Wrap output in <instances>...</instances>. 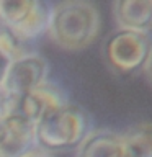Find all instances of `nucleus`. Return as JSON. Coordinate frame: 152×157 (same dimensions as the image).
<instances>
[{
	"label": "nucleus",
	"mask_w": 152,
	"mask_h": 157,
	"mask_svg": "<svg viewBox=\"0 0 152 157\" xmlns=\"http://www.w3.org/2000/svg\"><path fill=\"white\" fill-rule=\"evenodd\" d=\"M100 12L93 3L70 0L52 5L48 34L54 44L66 51H80L100 33Z\"/></svg>",
	"instance_id": "obj_1"
},
{
	"label": "nucleus",
	"mask_w": 152,
	"mask_h": 157,
	"mask_svg": "<svg viewBox=\"0 0 152 157\" xmlns=\"http://www.w3.org/2000/svg\"><path fill=\"white\" fill-rule=\"evenodd\" d=\"M90 131L92 121L88 113L78 105L67 103L36 124V147L49 154L77 149Z\"/></svg>",
	"instance_id": "obj_2"
},
{
	"label": "nucleus",
	"mask_w": 152,
	"mask_h": 157,
	"mask_svg": "<svg viewBox=\"0 0 152 157\" xmlns=\"http://www.w3.org/2000/svg\"><path fill=\"white\" fill-rule=\"evenodd\" d=\"M52 5L38 0H0V25L33 43L48 33Z\"/></svg>",
	"instance_id": "obj_3"
},
{
	"label": "nucleus",
	"mask_w": 152,
	"mask_h": 157,
	"mask_svg": "<svg viewBox=\"0 0 152 157\" xmlns=\"http://www.w3.org/2000/svg\"><path fill=\"white\" fill-rule=\"evenodd\" d=\"M152 43L149 34L120 29L113 31L103 44V54L113 71L134 74L144 67Z\"/></svg>",
	"instance_id": "obj_4"
},
{
	"label": "nucleus",
	"mask_w": 152,
	"mask_h": 157,
	"mask_svg": "<svg viewBox=\"0 0 152 157\" xmlns=\"http://www.w3.org/2000/svg\"><path fill=\"white\" fill-rule=\"evenodd\" d=\"M49 80V62L39 52H31L17 59L0 85V101L15 103Z\"/></svg>",
	"instance_id": "obj_5"
},
{
	"label": "nucleus",
	"mask_w": 152,
	"mask_h": 157,
	"mask_svg": "<svg viewBox=\"0 0 152 157\" xmlns=\"http://www.w3.org/2000/svg\"><path fill=\"white\" fill-rule=\"evenodd\" d=\"M69 103L67 93L62 87L51 80H46L43 85L34 88L31 93H28L25 98L15 103L0 101V115L8 113H18L29 120L34 126L41 123L44 118L51 116L52 113L61 110Z\"/></svg>",
	"instance_id": "obj_6"
},
{
	"label": "nucleus",
	"mask_w": 152,
	"mask_h": 157,
	"mask_svg": "<svg viewBox=\"0 0 152 157\" xmlns=\"http://www.w3.org/2000/svg\"><path fill=\"white\" fill-rule=\"evenodd\" d=\"M36 147V126L18 113L0 115V157H21Z\"/></svg>",
	"instance_id": "obj_7"
},
{
	"label": "nucleus",
	"mask_w": 152,
	"mask_h": 157,
	"mask_svg": "<svg viewBox=\"0 0 152 157\" xmlns=\"http://www.w3.org/2000/svg\"><path fill=\"white\" fill-rule=\"evenodd\" d=\"M113 17L120 29L149 34L152 29V0H118Z\"/></svg>",
	"instance_id": "obj_8"
},
{
	"label": "nucleus",
	"mask_w": 152,
	"mask_h": 157,
	"mask_svg": "<svg viewBox=\"0 0 152 157\" xmlns=\"http://www.w3.org/2000/svg\"><path fill=\"white\" fill-rule=\"evenodd\" d=\"M75 157H124L121 134L111 129H92L77 147Z\"/></svg>",
	"instance_id": "obj_9"
},
{
	"label": "nucleus",
	"mask_w": 152,
	"mask_h": 157,
	"mask_svg": "<svg viewBox=\"0 0 152 157\" xmlns=\"http://www.w3.org/2000/svg\"><path fill=\"white\" fill-rule=\"evenodd\" d=\"M124 157H152V123H139L121 134Z\"/></svg>",
	"instance_id": "obj_10"
},
{
	"label": "nucleus",
	"mask_w": 152,
	"mask_h": 157,
	"mask_svg": "<svg viewBox=\"0 0 152 157\" xmlns=\"http://www.w3.org/2000/svg\"><path fill=\"white\" fill-rule=\"evenodd\" d=\"M0 51L7 56L10 61H17V59L26 56V54L36 52L31 48V43L26 39L20 38L18 34H15L12 29L5 28L0 25Z\"/></svg>",
	"instance_id": "obj_11"
},
{
	"label": "nucleus",
	"mask_w": 152,
	"mask_h": 157,
	"mask_svg": "<svg viewBox=\"0 0 152 157\" xmlns=\"http://www.w3.org/2000/svg\"><path fill=\"white\" fill-rule=\"evenodd\" d=\"M12 64V61L5 56V54L0 51V85H2V82H3V77H5V74H7L8 71V66Z\"/></svg>",
	"instance_id": "obj_12"
},
{
	"label": "nucleus",
	"mask_w": 152,
	"mask_h": 157,
	"mask_svg": "<svg viewBox=\"0 0 152 157\" xmlns=\"http://www.w3.org/2000/svg\"><path fill=\"white\" fill-rule=\"evenodd\" d=\"M144 72H146V77H147V80H149L152 83V48H150V52H149V56H147V61L144 64Z\"/></svg>",
	"instance_id": "obj_13"
},
{
	"label": "nucleus",
	"mask_w": 152,
	"mask_h": 157,
	"mask_svg": "<svg viewBox=\"0 0 152 157\" xmlns=\"http://www.w3.org/2000/svg\"><path fill=\"white\" fill-rule=\"evenodd\" d=\"M21 157H54L52 154H49V152L43 151V149H38V147H34V149H31L29 152H26L25 155Z\"/></svg>",
	"instance_id": "obj_14"
}]
</instances>
